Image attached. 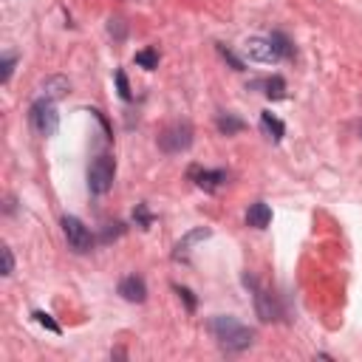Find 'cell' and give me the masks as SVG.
I'll return each instance as SVG.
<instances>
[{
  "label": "cell",
  "mask_w": 362,
  "mask_h": 362,
  "mask_svg": "<svg viewBox=\"0 0 362 362\" xmlns=\"http://www.w3.org/2000/svg\"><path fill=\"white\" fill-rule=\"evenodd\" d=\"M14 65H17V54H6V57H3V74H0V79H3V82H8V79H11Z\"/></svg>",
  "instance_id": "cell-20"
},
{
  "label": "cell",
  "mask_w": 362,
  "mask_h": 362,
  "mask_svg": "<svg viewBox=\"0 0 362 362\" xmlns=\"http://www.w3.org/2000/svg\"><path fill=\"white\" fill-rule=\"evenodd\" d=\"M260 130H263V136L272 139V141H280V139L286 136V124H283L274 113H269V110L260 113Z\"/></svg>",
  "instance_id": "cell-12"
},
{
  "label": "cell",
  "mask_w": 362,
  "mask_h": 362,
  "mask_svg": "<svg viewBox=\"0 0 362 362\" xmlns=\"http://www.w3.org/2000/svg\"><path fill=\"white\" fill-rule=\"evenodd\" d=\"M107 31H110V34H116V40H124V25H122V20H119V17H116V20H113V17L107 20Z\"/></svg>",
  "instance_id": "cell-24"
},
{
  "label": "cell",
  "mask_w": 362,
  "mask_h": 362,
  "mask_svg": "<svg viewBox=\"0 0 362 362\" xmlns=\"http://www.w3.org/2000/svg\"><path fill=\"white\" fill-rule=\"evenodd\" d=\"M218 51H221V57H223V59H226V62H229V65H232L235 71H243V62H240V59H238V57H235L232 51H226L223 45H218Z\"/></svg>",
  "instance_id": "cell-22"
},
{
  "label": "cell",
  "mask_w": 362,
  "mask_h": 362,
  "mask_svg": "<svg viewBox=\"0 0 362 362\" xmlns=\"http://www.w3.org/2000/svg\"><path fill=\"white\" fill-rule=\"evenodd\" d=\"M209 331H212L215 342H218L223 351H229V354L246 351V348L252 345V339H255V331H252L249 325H243V322L235 320V317H223V314H218V317L209 320Z\"/></svg>",
  "instance_id": "cell-1"
},
{
  "label": "cell",
  "mask_w": 362,
  "mask_h": 362,
  "mask_svg": "<svg viewBox=\"0 0 362 362\" xmlns=\"http://www.w3.org/2000/svg\"><path fill=\"white\" fill-rule=\"evenodd\" d=\"M68 90H71V85H68V79H65V76H48V79L42 82V96H45V99H51V102L62 99Z\"/></svg>",
  "instance_id": "cell-13"
},
{
  "label": "cell",
  "mask_w": 362,
  "mask_h": 362,
  "mask_svg": "<svg viewBox=\"0 0 362 362\" xmlns=\"http://www.w3.org/2000/svg\"><path fill=\"white\" fill-rule=\"evenodd\" d=\"M269 223H272V209H269V204L255 201V204L246 209V226H252V229H266Z\"/></svg>",
  "instance_id": "cell-11"
},
{
  "label": "cell",
  "mask_w": 362,
  "mask_h": 362,
  "mask_svg": "<svg viewBox=\"0 0 362 362\" xmlns=\"http://www.w3.org/2000/svg\"><path fill=\"white\" fill-rule=\"evenodd\" d=\"M113 175H116V161L113 156H96L88 167V187L96 195H105L113 187Z\"/></svg>",
  "instance_id": "cell-3"
},
{
  "label": "cell",
  "mask_w": 362,
  "mask_h": 362,
  "mask_svg": "<svg viewBox=\"0 0 362 362\" xmlns=\"http://www.w3.org/2000/svg\"><path fill=\"white\" fill-rule=\"evenodd\" d=\"M136 65L153 71V68L158 65V51H156V48H144V51H139V54H136Z\"/></svg>",
  "instance_id": "cell-16"
},
{
  "label": "cell",
  "mask_w": 362,
  "mask_h": 362,
  "mask_svg": "<svg viewBox=\"0 0 362 362\" xmlns=\"http://www.w3.org/2000/svg\"><path fill=\"white\" fill-rule=\"evenodd\" d=\"M28 124H31V130L37 133V136H42V139H48V136H54L57 133V127H59V116H57V107H54V102L51 99H37L31 107H28Z\"/></svg>",
  "instance_id": "cell-2"
},
{
  "label": "cell",
  "mask_w": 362,
  "mask_h": 362,
  "mask_svg": "<svg viewBox=\"0 0 362 362\" xmlns=\"http://www.w3.org/2000/svg\"><path fill=\"white\" fill-rule=\"evenodd\" d=\"M252 88H263V93L269 96V99H283L286 96V82H283V76H269V79H260V82H255Z\"/></svg>",
  "instance_id": "cell-14"
},
{
  "label": "cell",
  "mask_w": 362,
  "mask_h": 362,
  "mask_svg": "<svg viewBox=\"0 0 362 362\" xmlns=\"http://www.w3.org/2000/svg\"><path fill=\"white\" fill-rule=\"evenodd\" d=\"M34 320H37L42 328H48L51 334H62V328H59V325L51 320V314H45V311H34Z\"/></svg>",
  "instance_id": "cell-18"
},
{
  "label": "cell",
  "mask_w": 362,
  "mask_h": 362,
  "mask_svg": "<svg viewBox=\"0 0 362 362\" xmlns=\"http://www.w3.org/2000/svg\"><path fill=\"white\" fill-rule=\"evenodd\" d=\"M119 294L127 300V303H144L147 300V286L139 274H127L119 280Z\"/></svg>",
  "instance_id": "cell-9"
},
{
  "label": "cell",
  "mask_w": 362,
  "mask_h": 362,
  "mask_svg": "<svg viewBox=\"0 0 362 362\" xmlns=\"http://www.w3.org/2000/svg\"><path fill=\"white\" fill-rule=\"evenodd\" d=\"M246 286H252L255 288V311H257V317L263 320V322H269V320H277V303H274V297L266 291V288H260L257 283H255V277H246Z\"/></svg>",
  "instance_id": "cell-8"
},
{
  "label": "cell",
  "mask_w": 362,
  "mask_h": 362,
  "mask_svg": "<svg viewBox=\"0 0 362 362\" xmlns=\"http://www.w3.org/2000/svg\"><path fill=\"white\" fill-rule=\"evenodd\" d=\"M116 85H119V96L127 102L133 93H130V85H127V76H124V71H116Z\"/></svg>",
  "instance_id": "cell-21"
},
{
  "label": "cell",
  "mask_w": 362,
  "mask_h": 362,
  "mask_svg": "<svg viewBox=\"0 0 362 362\" xmlns=\"http://www.w3.org/2000/svg\"><path fill=\"white\" fill-rule=\"evenodd\" d=\"M246 124H243V119H238V116H232V113H221L218 116V130L223 133V136H235V133H240Z\"/></svg>",
  "instance_id": "cell-15"
},
{
  "label": "cell",
  "mask_w": 362,
  "mask_h": 362,
  "mask_svg": "<svg viewBox=\"0 0 362 362\" xmlns=\"http://www.w3.org/2000/svg\"><path fill=\"white\" fill-rule=\"evenodd\" d=\"M173 288H175V294H178V297H181V300L187 303V311H195V305H198L195 294H192V291H189L187 286H173Z\"/></svg>",
  "instance_id": "cell-19"
},
{
  "label": "cell",
  "mask_w": 362,
  "mask_h": 362,
  "mask_svg": "<svg viewBox=\"0 0 362 362\" xmlns=\"http://www.w3.org/2000/svg\"><path fill=\"white\" fill-rule=\"evenodd\" d=\"M209 235H212V232H209L206 226H195V229H189V232H187V235H184V238L175 243V252H173V257H175V260H184V257L189 255V249H192L198 240H206Z\"/></svg>",
  "instance_id": "cell-10"
},
{
  "label": "cell",
  "mask_w": 362,
  "mask_h": 362,
  "mask_svg": "<svg viewBox=\"0 0 362 362\" xmlns=\"http://www.w3.org/2000/svg\"><path fill=\"white\" fill-rule=\"evenodd\" d=\"M243 54L252 62H263V65H274V62L283 59V54L277 51V45H274L272 37H249L243 42Z\"/></svg>",
  "instance_id": "cell-6"
},
{
  "label": "cell",
  "mask_w": 362,
  "mask_h": 362,
  "mask_svg": "<svg viewBox=\"0 0 362 362\" xmlns=\"http://www.w3.org/2000/svg\"><path fill=\"white\" fill-rule=\"evenodd\" d=\"M0 252H3V274L8 277V274L14 272V257H11V249H8V246H3Z\"/></svg>",
  "instance_id": "cell-23"
},
{
  "label": "cell",
  "mask_w": 362,
  "mask_h": 362,
  "mask_svg": "<svg viewBox=\"0 0 362 362\" xmlns=\"http://www.w3.org/2000/svg\"><path fill=\"white\" fill-rule=\"evenodd\" d=\"M189 144H192V127H189L187 122H173L170 127H164V130L158 133V147H161L164 153H170V156L184 153Z\"/></svg>",
  "instance_id": "cell-4"
},
{
  "label": "cell",
  "mask_w": 362,
  "mask_h": 362,
  "mask_svg": "<svg viewBox=\"0 0 362 362\" xmlns=\"http://www.w3.org/2000/svg\"><path fill=\"white\" fill-rule=\"evenodd\" d=\"M62 232H65L68 246H71L76 255L93 249V235H90V229H88L76 215H65V218H62Z\"/></svg>",
  "instance_id": "cell-5"
},
{
  "label": "cell",
  "mask_w": 362,
  "mask_h": 362,
  "mask_svg": "<svg viewBox=\"0 0 362 362\" xmlns=\"http://www.w3.org/2000/svg\"><path fill=\"white\" fill-rule=\"evenodd\" d=\"M133 221H136V223H139V226H141V229H150V226H153V221H156V218H153V215H150V212H147V206H144V204H139V206H136V209H133Z\"/></svg>",
  "instance_id": "cell-17"
},
{
  "label": "cell",
  "mask_w": 362,
  "mask_h": 362,
  "mask_svg": "<svg viewBox=\"0 0 362 362\" xmlns=\"http://www.w3.org/2000/svg\"><path fill=\"white\" fill-rule=\"evenodd\" d=\"M187 175H189V181H192L195 187H201L204 192H215V189H221V187L229 181V173H226V170H206V167H198V164H192V167L187 170Z\"/></svg>",
  "instance_id": "cell-7"
}]
</instances>
